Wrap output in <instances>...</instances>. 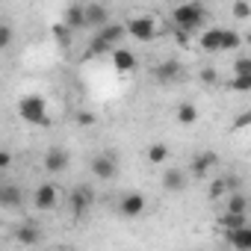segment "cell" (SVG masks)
<instances>
[{"label": "cell", "mask_w": 251, "mask_h": 251, "mask_svg": "<svg viewBox=\"0 0 251 251\" xmlns=\"http://www.w3.org/2000/svg\"><path fill=\"white\" fill-rule=\"evenodd\" d=\"M172 21H175V27L195 33V30H198V27L207 21V9H204L201 3H195V0H186V3L175 6V12H172Z\"/></svg>", "instance_id": "1"}, {"label": "cell", "mask_w": 251, "mask_h": 251, "mask_svg": "<svg viewBox=\"0 0 251 251\" xmlns=\"http://www.w3.org/2000/svg\"><path fill=\"white\" fill-rule=\"evenodd\" d=\"M18 115H21L27 124H39V127H48V124H50V118H48V103H45L42 95H27V98H21Z\"/></svg>", "instance_id": "2"}, {"label": "cell", "mask_w": 251, "mask_h": 251, "mask_svg": "<svg viewBox=\"0 0 251 251\" xmlns=\"http://www.w3.org/2000/svg\"><path fill=\"white\" fill-rule=\"evenodd\" d=\"M124 27H127V36H130V39H136V42H154V39H157V24H154L148 15L130 18Z\"/></svg>", "instance_id": "3"}, {"label": "cell", "mask_w": 251, "mask_h": 251, "mask_svg": "<svg viewBox=\"0 0 251 251\" xmlns=\"http://www.w3.org/2000/svg\"><path fill=\"white\" fill-rule=\"evenodd\" d=\"M89 169H92V175H95L98 180H112V177L118 175V163H115L112 154H98V157H92Z\"/></svg>", "instance_id": "4"}, {"label": "cell", "mask_w": 251, "mask_h": 251, "mask_svg": "<svg viewBox=\"0 0 251 251\" xmlns=\"http://www.w3.org/2000/svg\"><path fill=\"white\" fill-rule=\"evenodd\" d=\"M145 195L142 192H127L121 201H118V213L121 216H127V219H136V216H142L145 213Z\"/></svg>", "instance_id": "5"}, {"label": "cell", "mask_w": 251, "mask_h": 251, "mask_svg": "<svg viewBox=\"0 0 251 251\" xmlns=\"http://www.w3.org/2000/svg\"><path fill=\"white\" fill-rule=\"evenodd\" d=\"M180 77H183V65H180L177 59H166V62H160V65L154 68V80L163 83V86H169V83H175V80H180Z\"/></svg>", "instance_id": "6"}, {"label": "cell", "mask_w": 251, "mask_h": 251, "mask_svg": "<svg viewBox=\"0 0 251 251\" xmlns=\"http://www.w3.org/2000/svg\"><path fill=\"white\" fill-rule=\"evenodd\" d=\"M33 204H36V210H53V207L59 204V192H56V186H53V183H42V186H36V192H33Z\"/></svg>", "instance_id": "7"}, {"label": "cell", "mask_w": 251, "mask_h": 251, "mask_svg": "<svg viewBox=\"0 0 251 251\" xmlns=\"http://www.w3.org/2000/svg\"><path fill=\"white\" fill-rule=\"evenodd\" d=\"M68 204H71V213H74V216H83V213L95 204V195H92L86 186H77V189H71Z\"/></svg>", "instance_id": "8"}, {"label": "cell", "mask_w": 251, "mask_h": 251, "mask_svg": "<svg viewBox=\"0 0 251 251\" xmlns=\"http://www.w3.org/2000/svg\"><path fill=\"white\" fill-rule=\"evenodd\" d=\"M42 166H45L48 175H59V172H65V166H68V154H65L62 148H48Z\"/></svg>", "instance_id": "9"}, {"label": "cell", "mask_w": 251, "mask_h": 251, "mask_svg": "<svg viewBox=\"0 0 251 251\" xmlns=\"http://www.w3.org/2000/svg\"><path fill=\"white\" fill-rule=\"evenodd\" d=\"M216 163H219V157H216L213 151H204V154H198V157L192 160L189 175H192V177H207V175L216 169Z\"/></svg>", "instance_id": "10"}, {"label": "cell", "mask_w": 251, "mask_h": 251, "mask_svg": "<svg viewBox=\"0 0 251 251\" xmlns=\"http://www.w3.org/2000/svg\"><path fill=\"white\" fill-rule=\"evenodd\" d=\"M24 204V192L15 186V183H3L0 186V207H6V210H15Z\"/></svg>", "instance_id": "11"}, {"label": "cell", "mask_w": 251, "mask_h": 251, "mask_svg": "<svg viewBox=\"0 0 251 251\" xmlns=\"http://www.w3.org/2000/svg\"><path fill=\"white\" fill-rule=\"evenodd\" d=\"M222 42H225V30H222V27L204 30V36L198 39L201 50H207V53H219V50H222Z\"/></svg>", "instance_id": "12"}, {"label": "cell", "mask_w": 251, "mask_h": 251, "mask_svg": "<svg viewBox=\"0 0 251 251\" xmlns=\"http://www.w3.org/2000/svg\"><path fill=\"white\" fill-rule=\"evenodd\" d=\"M186 180H189V177H186V172H183V169H166L160 183H163V189H166V192H180V189L186 186Z\"/></svg>", "instance_id": "13"}, {"label": "cell", "mask_w": 251, "mask_h": 251, "mask_svg": "<svg viewBox=\"0 0 251 251\" xmlns=\"http://www.w3.org/2000/svg\"><path fill=\"white\" fill-rule=\"evenodd\" d=\"M106 24H109V12H106V6H100V3H89V6H86V27L100 30V27H106Z\"/></svg>", "instance_id": "14"}, {"label": "cell", "mask_w": 251, "mask_h": 251, "mask_svg": "<svg viewBox=\"0 0 251 251\" xmlns=\"http://www.w3.org/2000/svg\"><path fill=\"white\" fill-rule=\"evenodd\" d=\"M227 245L239 251H251V225H242L236 230H227Z\"/></svg>", "instance_id": "15"}, {"label": "cell", "mask_w": 251, "mask_h": 251, "mask_svg": "<svg viewBox=\"0 0 251 251\" xmlns=\"http://www.w3.org/2000/svg\"><path fill=\"white\" fill-rule=\"evenodd\" d=\"M124 33H127V27H124V24H106V27H100V30H98V36H95V39H100L106 48H115V45H118V39H121Z\"/></svg>", "instance_id": "16"}, {"label": "cell", "mask_w": 251, "mask_h": 251, "mask_svg": "<svg viewBox=\"0 0 251 251\" xmlns=\"http://www.w3.org/2000/svg\"><path fill=\"white\" fill-rule=\"evenodd\" d=\"M112 65H115L118 71H133V68H136V56H133L130 50H124V48H115V50H112Z\"/></svg>", "instance_id": "17"}, {"label": "cell", "mask_w": 251, "mask_h": 251, "mask_svg": "<svg viewBox=\"0 0 251 251\" xmlns=\"http://www.w3.org/2000/svg\"><path fill=\"white\" fill-rule=\"evenodd\" d=\"M15 239L21 242V245H39L42 242V233H39V227H33V225H24V227H18L15 230Z\"/></svg>", "instance_id": "18"}, {"label": "cell", "mask_w": 251, "mask_h": 251, "mask_svg": "<svg viewBox=\"0 0 251 251\" xmlns=\"http://www.w3.org/2000/svg\"><path fill=\"white\" fill-rule=\"evenodd\" d=\"M65 24H68L71 30L86 27V6H68V9H65Z\"/></svg>", "instance_id": "19"}, {"label": "cell", "mask_w": 251, "mask_h": 251, "mask_svg": "<svg viewBox=\"0 0 251 251\" xmlns=\"http://www.w3.org/2000/svg\"><path fill=\"white\" fill-rule=\"evenodd\" d=\"M219 225H222L225 230H236V227L248 225V216H245V213H230V210H225V216L219 219Z\"/></svg>", "instance_id": "20"}, {"label": "cell", "mask_w": 251, "mask_h": 251, "mask_svg": "<svg viewBox=\"0 0 251 251\" xmlns=\"http://www.w3.org/2000/svg\"><path fill=\"white\" fill-rule=\"evenodd\" d=\"M169 157H172V151H169V145H163V142H157V145L148 148V163H154V166H163Z\"/></svg>", "instance_id": "21"}, {"label": "cell", "mask_w": 251, "mask_h": 251, "mask_svg": "<svg viewBox=\"0 0 251 251\" xmlns=\"http://www.w3.org/2000/svg\"><path fill=\"white\" fill-rule=\"evenodd\" d=\"M177 121H180V124H195V121H198V106L189 103V100L180 103V106H177Z\"/></svg>", "instance_id": "22"}, {"label": "cell", "mask_w": 251, "mask_h": 251, "mask_svg": "<svg viewBox=\"0 0 251 251\" xmlns=\"http://www.w3.org/2000/svg\"><path fill=\"white\" fill-rule=\"evenodd\" d=\"M227 210L230 213H245L248 210V198L236 189V192H227Z\"/></svg>", "instance_id": "23"}, {"label": "cell", "mask_w": 251, "mask_h": 251, "mask_svg": "<svg viewBox=\"0 0 251 251\" xmlns=\"http://www.w3.org/2000/svg\"><path fill=\"white\" fill-rule=\"evenodd\" d=\"M230 92L248 95V92H251V71H248V74H233V80H230Z\"/></svg>", "instance_id": "24"}, {"label": "cell", "mask_w": 251, "mask_h": 251, "mask_svg": "<svg viewBox=\"0 0 251 251\" xmlns=\"http://www.w3.org/2000/svg\"><path fill=\"white\" fill-rule=\"evenodd\" d=\"M227 192H230V189H227V180H225V177H219V180H213V183L207 186V195H210L213 201H219V198H225Z\"/></svg>", "instance_id": "25"}, {"label": "cell", "mask_w": 251, "mask_h": 251, "mask_svg": "<svg viewBox=\"0 0 251 251\" xmlns=\"http://www.w3.org/2000/svg\"><path fill=\"white\" fill-rule=\"evenodd\" d=\"M242 42H245V36H239V33H233V30H225V42H222V50H236Z\"/></svg>", "instance_id": "26"}, {"label": "cell", "mask_w": 251, "mask_h": 251, "mask_svg": "<svg viewBox=\"0 0 251 251\" xmlns=\"http://www.w3.org/2000/svg\"><path fill=\"white\" fill-rule=\"evenodd\" d=\"M233 18L236 21H245V18H251V3H248V0H233Z\"/></svg>", "instance_id": "27"}, {"label": "cell", "mask_w": 251, "mask_h": 251, "mask_svg": "<svg viewBox=\"0 0 251 251\" xmlns=\"http://www.w3.org/2000/svg\"><path fill=\"white\" fill-rule=\"evenodd\" d=\"M201 83H204V86H216V83H219V74H216V68H210V65H207V68L201 71Z\"/></svg>", "instance_id": "28"}, {"label": "cell", "mask_w": 251, "mask_h": 251, "mask_svg": "<svg viewBox=\"0 0 251 251\" xmlns=\"http://www.w3.org/2000/svg\"><path fill=\"white\" fill-rule=\"evenodd\" d=\"M251 71V56H239L233 62V74H248Z\"/></svg>", "instance_id": "29"}, {"label": "cell", "mask_w": 251, "mask_h": 251, "mask_svg": "<svg viewBox=\"0 0 251 251\" xmlns=\"http://www.w3.org/2000/svg\"><path fill=\"white\" fill-rule=\"evenodd\" d=\"M9 45H12V27L3 24L0 27V48H9Z\"/></svg>", "instance_id": "30"}, {"label": "cell", "mask_w": 251, "mask_h": 251, "mask_svg": "<svg viewBox=\"0 0 251 251\" xmlns=\"http://www.w3.org/2000/svg\"><path fill=\"white\" fill-rule=\"evenodd\" d=\"M248 124H251V112H245V115H239V118L233 121V127L239 130V127H248Z\"/></svg>", "instance_id": "31"}, {"label": "cell", "mask_w": 251, "mask_h": 251, "mask_svg": "<svg viewBox=\"0 0 251 251\" xmlns=\"http://www.w3.org/2000/svg\"><path fill=\"white\" fill-rule=\"evenodd\" d=\"M225 180H227V189H230V192H236V189L242 186V180H239V177H233V175H227Z\"/></svg>", "instance_id": "32"}, {"label": "cell", "mask_w": 251, "mask_h": 251, "mask_svg": "<svg viewBox=\"0 0 251 251\" xmlns=\"http://www.w3.org/2000/svg\"><path fill=\"white\" fill-rule=\"evenodd\" d=\"M9 163H12V154L3 151V154H0V169H9Z\"/></svg>", "instance_id": "33"}, {"label": "cell", "mask_w": 251, "mask_h": 251, "mask_svg": "<svg viewBox=\"0 0 251 251\" xmlns=\"http://www.w3.org/2000/svg\"><path fill=\"white\" fill-rule=\"evenodd\" d=\"M98 118L92 115V112H80V124H95Z\"/></svg>", "instance_id": "34"}, {"label": "cell", "mask_w": 251, "mask_h": 251, "mask_svg": "<svg viewBox=\"0 0 251 251\" xmlns=\"http://www.w3.org/2000/svg\"><path fill=\"white\" fill-rule=\"evenodd\" d=\"M245 42H248V45H251V33H248V36H245Z\"/></svg>", "instance_id": "35"}]
</instances>
